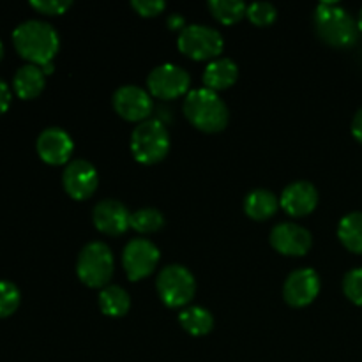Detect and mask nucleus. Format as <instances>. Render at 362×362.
<instances>
[{
	"label": "nucleus",
	"mask_w": 362,
	"mask_h": 362,
	"mask_svg": "<svg viewBox=\"0 0 362 362\" xmlns=\"http://www.w3.org/2000/svg\"><path fill=\"white\" fill-rule=\"evenodd\" d=\"M276 16H278V11L269 2H255L246 9V18L257 27H269L274 23Z\"/></svg>",
	"instance_id": "26"
},
{
	"label": "nucleus",
	"mask_w": 362,
	"mask_h": 362,
	"mask_svg": "<svg viewBox=\"0 0 362 362\" xmlns=\"http://www.w3.org/2000/svg\"><path fill=\"white\" fill-rule=\"evenodd\" d=\"M239 78V67L230 59H216L209 62L204 73L205 88L212 92L226 90L232 87Z\"/></svg>",
	"instance_id": "17"
},
{
	"label": "nucleus",
	"mask_w": 362,
	"mask_h": 362,
	"mask_svg": "<svg viewBox=\"0 0 362 362\" xmlns=\"http://www.w3.org/2000/svg\"><path fill=\"white\" fill-rule=\"evenodd\" d=\"M35 148H37V154L42 161L59 166L69 161L74 151V144L69 133H66L60 127H46L37 136Z\"/></svg>",
	"instance_id": "13"
},
{
	"label": "nucleus",
	"mask_w": 362,
	"mask_h": 362,
	"mask_svg": "<svg viewBox=\"0 0 362 362\" xmlns=\"http://www.w3.org/2000/svg\"><path fill=\"white\" fill-rule=\"evenodd\" d=\"M166 25H168V28H172V30L179 32H182L184 28H186V21H184V18L180 16V14H172V16L168 18V21H166Z\"/></svg>",
	"instance_id": "32"
},
{
	"label": "nucleus",
	"mask_w": 362,
	"mask_h": 362,
	"mask_svg": "<svg viewBox=\"0 0 362 362\" xmlns=\"http://www.w3.org/2000/svg\"><path fill=\"white\" fill-rule=\"evenodd\" d=\"M113 108L129 122H145L152 113V99L144 88L136 85H124L113 94Z\"/></svg>",
	"instance_id": "10"
},
{
	"label": "nucleus",
	"mask_w": 362,
	"mask_h": 362,
	"mask_svg": "<svg viewBox=\"0 0 362 362\" xmlns=\"http://www.w3.org/2000/svg\"><path fill=\"white\" fill-rule=\"evenodd\" d=\"M159 297L168 308H182L191 303L197 292L193 274L182 265H168L156 279Z\"/></svg>",
	"instance_id": "6"
},
{
	"label": "nucleus",
	"mask_w": 362,
	"mask_h": 362,
	"mask_svg": "<svg viewBox=\"0 0 362 362\" xmlns=\"http://www.w3.org/2000/svg\"><path fill=\"white\" fill-rule=\"evenodd\" d=\"M279 207V202L271 191L257 189L251 191L244 200V211L255 221H265V219L272 218Z\"/></svg>",
	"instance_id": "19"
},
{
	"label": "nucleus",
	"mask_w": 362,
	"mask_h": 362,
	"mask_svg": "<svg viewBox=\"0 0 362 362\" xmlns=\"http://www.w3.org/2000/svg\"><path fill=\"white\" fill-rule=\"evenodd\" d=\"M179 49L193 60H216L225 48L223 35L205 25H189L179 34Z\"/></svg>",
	"instance_id": "7"
},
{
	"label": "nucleus",
	"mask_w": 362,
	"mask_h": 362,
	"mask_svg": "<svg viewBox=\"0 0 362 362\" xmlns=\"http://www.w3.org/2000/svg\"><path fill=\"white\" fill-rule=\"evenodd\" d=\"M212 16L223 25H233L246 16L247 6L239 0H212L209 2Z\"/></svg>",
	"instance_id": "23"
},
{
	"label": "nucleus",
	"mask_w": 362,
	"mask_h": 362,
	"mask_svg": "<svg viewBox=\"0 0 362 362\" xmlns=\"http://www.w3.org/2000/svg\"><path fill=\"white\" fill-rule=\"evenodd\" d=\"M357 25H359V30L362 32V9H361V13H359V18H357Z\"/></svg>",
	"instance_id": "33"
},
{
	"label": "nucleus",
	"mask_w": 362,
	"mask_h": 362,
	"mask_svg": "<svg viewBox=\"0 0 362 362\" xmlns=\"http://www.w3.org/2000/svg\"><path fill=\"white\" fill-rule=\"evenodd\" d=\"M191 76L186 69L175 64H163L151 71L147 78V87L151 95L158 99H177L189 90Z\"/></svg>",
	"instance_id": "8"
},
{
	"label": "nucleus",
	"mask_w": 362,
	"mask_h": 362,
	"mask_svg": "<svg viewBox=\"0 0 362 362\" xmlns=\"http://www.w3.org/2000/svg\"><path fill=\"white\" fill-rule=\"evenodd\" d=\"M320 293V276L313 269H299L286 278L283 297L292 308H304Z\"/></svg>",
	"instance_id": "12"
},
{
	"label": "nucleus",
	"mask_w": 362,
	"mask_h": 362,
	"mask_svg": "<svg viewBox=\"0 0 362 362\" xmlns=\"http://www.w3.org/2000/svg\"><path fill=\"white\" fill-rule=\"evenodd\" d=\"M311 233L293 223L276 225L271 232V246L285 257H303L311 250Z\"/></svg>",
	"instance_id": "14"
},
{
	"label": "nucleus",
	"mask_w": 362,
	"mask_h": 362,
	"mask_svg": "<svg viewBox=\"0 0 362 362\" xmlns=\"http://www.w3.org/2000/svg\"><path fill=\"white\" fill-rule=\"evenodd\" d=\"M338 237L346 250L362 255V212H350L339 221Z\"/></svg>",
	"instance_id": "21"
},
{
	"label": "nucleus",
	"mask_w": 362,
	"mask_h": 362,
	"mask_svg": "<svg viewBox=\"0 0 362 362\" xmlns=\"http://www.w3.org/2000/svg\"><path fill=\"white\" fill-rule=\"evenodd\" d=\"M62 184L71 198L87 200L98 189L99 177L90 163L85 161V159H74L64 170Z\"/></svg>",
	"instance_id": "11"
},
{
	"label": "nucleus",
	"mask_w": 362,
	"mask_h": 362,
	"mask_svg": "<svg viewBox=\"0 0 362 362\" xmlns=\"http://www.w3.org/2000/svg\"><path fill=\"white\" fill-rule=\"evenodd\" d=\"M46 83V74L34 64H25L14 73L13 88L21 99H34L42 92Z\"/></svg>",
	"instance_id": "18"
},
{
	"label": "nucleus",
	"mask_w": 362,
	"mask_h": 362,
	"mask_svg": "<svg viewBox=\"0 0 362 362\" xmlns=\"http://www.w3.org/2000/svg\"><path fill=\"white\" fill-rule=\"evenodd\" d=\"M133 9L136 11L140 16L144 18H152V16H158L165 11L166 4L163 0H133Z\"/></svg>",
	"instance_id": "29"
},
{
	"label": "nucleus",
	"mask_w": 362,
	"mask_h": 362,
	"mask_svg": "<svg viewBox=\"0 0 362 362\" xmlns=\"http://www.w3.org/2000/svg\"><path fill=\"white\" fill-rule=\"evenodd\" d=\"M184 115L204 133H219L228 124V108L218 92L209 88H197L186 95Z\"/></svg>",
	"instance_id": "3"
},
{
	"label": "nucleus",
	"mask_w": 362,
	"mask_h": 362,
	"mask_svg": "<svg viewBox=\"0 0 362 362\" xmlns=\"http://www.w3.org/2000/svg\"><path fill=\"white\" fill-rule=\"evenodd\" d=\"M159 250L147 239H133L124 247L122 264L131 281H140L158 267Z\"/></svg>",
	"instance_id": "9"
},
{
	"label": "nucleus",
	"mask_w": 362,
	"mask_h": 362,
	"mask_svg": "<svg viewBox=\"0 0 362 362\" xmlns=\"http://www.w3.org/2000/svg\"><path fill=\"white\" fill-rule=\"evenodd\" d=\"M78 278L90 288H105L113 276V255L105 243H90L81 250L76 264Z\"/></svg>",
	"instance_id": "5"
},
{
	"label": "nucleus",
	"mask_w": 362,
	"mask_h": 362,
	"mask_svg": "<svg viewBox=\"0 0 362 362\" xmlns=\"http://www.w3.org/2000/svg\"><path fill=\"white\" fill-rule=\"evenodd\" d=\"M99 308L106 317L119 318L129 311L131 299L129 293L117 285H108L101 290L99 293Z\"/></svg>",
	"instance_id": "20"
},
{
	"label": "nucleus",
	"mask_w": 362,
	"mask_h": 362,
	"mask_svg": "<svg viewBox=\"0 0 362 362\" xmlns=\"http://www.w3.org/2000/svg\"><path fill=\"white\" fill-rule=\"evenodd\" d=\"M170 151V136L159 120L148 119L138 124L131 134V152L141 165H156L163 161Z\"/></svg>",
	"instance_id": "4"
},
{
	"label": "nucleus",
	"mask_w": 362,
	"mask_h": 362,
	"mask_svg": "<svg viewBox=\"0 0 362 362\" xmlns=\"http://www.w3.org/2000/svg\"><path fill=\"white\" fill-rule=\"evenodd\" d=\"M165 225V218L158 209H140L131 214V228L138 233L159 232Z\"/></svg>",
	"instance_id": "24"
},
{
	"label": "nucleus",
	"mask_w": 362,
	"mask_h": 362,
	"mask_svg": "<svg viewBox=\"0 0 362 362\" xmlns=\"http://www.w3.org/2000/svg\"><path fill=\"white\" fill-rule=\"evenodd\" d=\"M21 300L20 288L13 281L0 279V318H6L18 310Z\"/></svg>",
	"instance_id": "25"
},
{
	"label": "nucleus",
	"mask_w": 362,
	"mask_h": 362,
	"mask_svg": "<svg viewBox=\"0 0 362 362\" xmlns=\"http://www.w3.org/2000/svg\"><path fill=\"white\" fill-rule=\"evenodd\" d=\"M318 37L334 48H350L359 39V25L338 2H322L315 13Z\"/></svg>",
	"instance_id": "2"
},
{
	"label": "nucleus",
	"mask_w": 362,
	"mask_h": 362,
	"mask_svg": "<svg viewBox=\"0 0 362 362\" xmlns=\"http://www.w3.org/2000/svg\"><path fill=\"white\" fill-rule=\"evenodd\" d=\"M318 205V191L310 182H292L281 194V207L293 218H304L311 214Z\"/></svg>",
	"instance_id": "16"
},
{
	"label": "nucleus",
	"mask_w": 362,
	"mask_h": 362,
	"mask_svg": "<svg viewBox=\"0 0 362 362\" xmlns=\"http://www.w3.org/2000/svg\"><path fill=\"white\" fill-rule=\"evenodd\" d=\"M11 99H13L11 87L7 85V81L4 80V78H0V113H4L7 108H9Z\"/></svg>",
	"instance_id": "30"
},
{
	"label": "nucleus",
	"mask_w": 362,
	"mask_h": 362,
	"mask_svg": "<svg viewBox=\"0 0 362 362\" xmlns=\"http://www.w3.org/2000/svg\"><path fill=\"white\" fill-rule=\"evenodd\" d=\"M343 292L357 306H362V267L346 272L343 279Z\"/></svg>",
	"instance_id": "27"
},
{
	"label": "nucleus",
	"mask_w": 362,
	"mask_h": 362,
	"mask_svg": "<svg viewBox=\"0 0 362 362\" xmlns=\"http://www.w3.org/2000/svg\"><path fill=\"white\" fill-rule=\"evenodd\" d=\"M179 322L184 331L189 332L191 336H205L214 327V318H212V315L205 308L200 306L184 310L179 315Z\"/></svg>",
	"instance_id": "22"
},
{
	"label": "nucleus",
	"mask_w": 362,
	"mask_h": 362,
	"mask_svg": "<svg viewBox=\"0 0 362 362\" xmlns=\"http://www.w3.org/2000/svg\"><path fill=\"white\" fill-rule=\"evenodd\" d=\"M2 57H4V45L2 41H0V60H2Z\"/></svg>",
	"instance_id": "34"
},
{
	"label": "nucleus",
	"mask_w": 362,
	"mask_h": 362,
	"mask_svg": "<svg viewBox=\"0 0 362 362\" xmlns=\"http://www.w3.org/2000/svg\"><path fill=\"white\" fill-rule=\"evenodd\" d=\"M352 134L356 136L357 141L362 144V108L356 113V117L352 120Z\"/></svg>",
	"instance_id": "31"
},
{
	"label": "nucleus",
	"mask_w": 362,
	"mask_h": 362,
	"mask_svg": "<svg viewBox=\"0 0 362 362\" xmlns=\"http://www.w3.org/2000/svg\"><path fill=\"white\" fill-rule=\"evenodd\" d=\"M30 6L37 13L48 14V16H57V14L66 13L71 7L69 0H32Z\"/></svg>",
	"instance_id": "28"
},
{
	"label": "nucleus",
	"mask_w": 362,
	"mask_h": 362,
	"mask_svg": "<svg viewBox=\"0 0 362 362\" xmlns=\"http://www.w3.org/2000/svg\"><path fill=\"white\" fill-rule=\"evenodd\" d=\"M92 221L94 226L105 235L119 237L126 233V230L131 226V214L117 200H103L99 202L92 212Z\"/></svg>",
	"instance_id": "15"
},
{
	"label": "nucleus",
	"mask_w": 362,
	"mask_h": 362,
	"mask_svg": "<svg viewBox=\"0 0 362 362\" xmlns=\"http://www.w3.org/2000/svg\"><path fill=\"white\" fill-rule=\"evenodd\" d=\"M16 52L34 66H46L53 62L59 52L60 39L55 28L41 20L21 21L13 32Z\"/></svg>",
	"instance_id": "1"
}]
</instances>
